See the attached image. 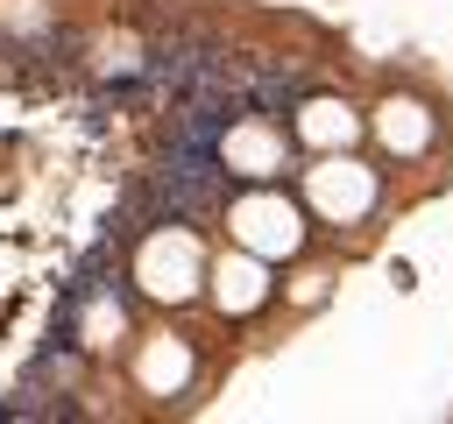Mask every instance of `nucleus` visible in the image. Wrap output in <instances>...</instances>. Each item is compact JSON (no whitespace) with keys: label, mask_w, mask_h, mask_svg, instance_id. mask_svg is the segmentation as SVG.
<instances>
[{"label":"nucleus","mask_w":453,"mask_h":424,"mask_svg":"<svg viewBox=\"0 0 453 424\" xmlns=\"http://www.w3.org/2000/svg\"><path fill=\"white\" fill-rule=\"evenodd\" d=\"M219 304H234V311H248V304H262V283H255V269H226L219 261Z\"/></svg>","instance_id":"obj_2"},{"label":"nucleus","mask_w":453,"mask_h":424,"mask_svg":"<svg viewBox=\"0 0 453 424\" xmlns=\"http://www.w3.org/2000/svg\"><path fill=\"white\" fill-rule=\"evenodd\" d=\"M234 219H241L248 240H262V247H304V219H297L290 205H276V198H248Z\"/></svg>","instance_id":"obj_1"}]
</instances>
